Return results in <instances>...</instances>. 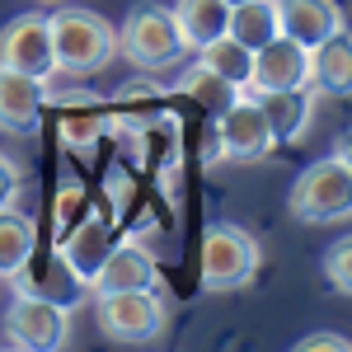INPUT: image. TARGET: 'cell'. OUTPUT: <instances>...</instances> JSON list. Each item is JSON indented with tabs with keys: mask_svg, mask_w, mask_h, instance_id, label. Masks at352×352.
I'll list each match as a JSON object with an SVG mask.
<instances>
[{
	"mask_svg": "<svg viewBox=\"0 0 352 352\" xmlns=\"http://www.w3.org/2000/svg\"><path fill=\"white\" fill-rule=\"evenodd\" d=\"M226 33H230L240 47L258 52L263 43H272V38L282 33L277 0H240V5H230V14H226Z\"/></svg>",
	"mask_w": 352,
	"mask_h": 352,
	"instance_id": "ac0fdd59",
	"label": "cell"
},
{
	"mask_svg": "<svg viewBox=\"0 0 352 352\" xmlns=\"http://www.w3.org/2000/svg\"><path fill=\"white\" fill-rule=\"evenodd\" d=\"M43 5H61V0H43Z\"/></svg>",
	"mask_w": 352,
	"mask_h": 352,
	"instance_id": "484cf974",
	"label": "cell"
},
{
	"mask_svg": "<svg viewBox=\"0 0 352 352\" xmlns=\"http://www.w3.org/2000/svg\"><path fill=\"white\" fill-rule=\"evenodd\" d=\"M89 287H94V296H104V292H132V287H155V254L136 240L113 244L104 268L94 272Z\"/></svg>",
	"mask_w": 352,
	"mask_h": 352,
	"instance_id": "4fadbf2b",
	"label": "cell"
},
{
	"mask_svg": "<svg viewBox=\"0 0 352 352\" xmlns=\"http://www.w3.org/2000/svg\"><path fill=\"white\" fill-rule=\"evenodd\" d=\"M277 19L287 38H296L300 47H315L343 28V10L333 0H277Z\"/></svg>",
	"mask_w": 352,
	"mask_h": 352,
	"instance_id": "5bb4252c",
	"label": "cell"
},
{
	"mask_svg": "<svg viewBox=\"0 0 352 352\" xmlns=\"http://www.w3.org/2000/svg\"><path fill=\"white\" fill-rule=\"evenodd\" d=\"M33 249H38L33 217L14 212V207H0V277H19L33 263Z\"/></svg>",
	"mask_w": 352,
	"mask_h": 352,
	"instance_id": "d6986e66",
	"label": "cell"
},
{
	"mask_svg": "<svg viewBox=\"0 0 352 352\" xmlns=\"http://www.w3.org/2000/svg\"><path fill=\"white\" fill-rule=\"evenodd\" d=\"M197 61H202V66H212L217 76H226L230 85H240V89H244V85H249V61H254V52L240 47L230 33H221V38L207 43V47H197Z\"/></svg>",
	"mask_w": 352,
	"mask_h": 352,
	"instance_id": "44dd1931",
	"label": "cell"
},
{
	"mask_svg": "<svg viewBox=\"0 0 352 352\" xmlns=\"http://www.w3.org/2000/svg\"><path fill=\"white\" fill-rule=\"evenodd\" d=\"M169 14H174V24H179L184 52H197V47H207L212 38L226 33V14H230V5H226V0H179Z\"/></svg>",
	"mask_w": 352,
	"mask_h": 352,
	"instance_id": "e0dca14e",
	"label": "cell"
},
{
	"mask_svg": "<svg viewBox=\"0 0 352 352\" xmlns=\"http://www.w3.org/2000/svg\"><path fill=\"white\" fill-rule=\"evenodd\" d=\"M56 109H61V141L80 155H89L99 146V136L109 132V113L99 94H61Z\"/></svg>",
	"mask_w": 352,
	"mask_h": 352,
	"instance_id": "9a60e30c",
	"label": "cell"
},
{
	"mask_svg": "<svg viewBox=\"0 0 352 352\" xmlns=\"http://www.w3.org/2000/svg\"><path fill=\"white\" fill-rule=\"evenodd\" d=\"M5 338L24 352H56L71 343V315L66 305L38 292H19L5 310Z\"/></svg>",
	"mask_w": 352,
	"mask_h": 352,
	"instance_id": "5b68a950",
	"label": "cell"
},
{
	"mask_svg": "<svg viewBox=\"0 0 352 352\" xmlns=\"http://www.w3.org/2000/svg\"><path fill=\"white\" fill-rule=\"evenodd\" d=\"M324 277L333 282L338 296H352V240H338L324 254Z\"/></svg>",
	"mask_w": 352,
	"mask_h": 352,
	"instance_id": "603a6c76",
	"label": "cell"
},
{
	"mask_svg": "<svg viewBox=\"0 0 352 352\" xmlns=\"http://www.w3.org/2000/svg\"><path fill=\"white\" fill-rule=\"evenodd\" d=\"M0 66L24 71V76H56V56H52V33L43 14H19L0 28Z\"/></svg>",
	"mask_w": 352,
	"mask_h": 352,
	"instance_id": "ba28073f",
	"label": "cell"
},
{
	"mask_svg": "<svg viewBox=\"0 0 352 352\" xmlns=\"http://www.w3.org/2000/svg\"><path fill=\"white\" fill-rule=\"evenodd\" d=\"M109 249H113V221L89 212V217H80L61 240H56V258H61V268L76 277V287H89L94 272L104 268Z\"/></svg>",
	"mask_w": 352,
	"mask_h": 352,
	"instance_id": "30bf717a",
	"label": "cell"
},
{
	"mask_svg": "<svg viewBox=\"0 0 352 352\" xmlns=\"http://www.w3.org/2000/svg\"><path fill=\"white\" fill-rule=\"evenodd\" d=\"M244 94H249V89H244ZM254 104L263 109L277 146H282V141H300L305 127H310V118H315V94H310V85H300V89H254Z\"/></svg>",
	"mask_w": 352,
	"mask_h": 352,
	"instance_id": "7c38bea8",
	"label": "cell"
},
{
	"mask_svg": "<svg viewBox=\"0 0 352 352\" xmlns=\"http://www.w3.org/2000/svg\"><path fill=\"white\" fill-rule=\"evenodd\" d=\"M292 217L305 226H329V221H343L352 212V160L348 151L315 160L305 174L296 179V188L287 197Z\"/></svg>",
	"mask_w": 352,
	"mask_h": 352,
	"instance_id": "7a4b0ae2",
	"label": "cell"
},
{
	"mask_svg": "<svg viewBox=\"0 0 352 352\" xmlns=\"http://www.w3.org/2000/svg\"><path fill=\"white\" fill-rule=\"evenodd\" d=\"M19 188H24V169L10 160V155H0V207H14Z\"/></svg>",
	"mask_w": 352,
	"mask_h": 352,
	"instance_id": "cb8c5ba5",
	"label": "cell"
},
{
	"mask_svg": "<svg viewBox=\"0 0 352 352\" xmlns=\"http://www.w3.org/2000/svg\"><path fill=\"white\" fill-rule=\"evenodd\" d=\"M310 85H320L324 94H348V89H352V43H348V28L329 33L324 43L310 47Z\"/></svg>",
	"mask_w": 352,
	"mask_h": 352,
	"instance_id": "2e32d148",
	"label": "cell"
},
{
	"mask_svg": "<svg viewBox=\"0 0 352 352\" xmlns=\"http://www.w3.org/2000/svg\"><path fill=\"white\" fill-rule=\"evenodd\" d=\"M99 329L113 343H155L164 333V305L155 287H132V292H104L99 296Z\"/></svg>",
	"mask_w": 352,
	"mask_h": 352,
	"instance_id": "52a82bcc",
	"label": "cell"
},
{
	"mask_svg": "<svg viewBox=\"0 0 352 352\" xmlns=\"http://www.w3.org/2000/svg\"><path fill=\"white\" fill-rule=\"evenodd\" d=\"M310 85V47H300L296 38L277 33L272 43H263L254 61H249V94L254 89H300Z\"/></svg>",
	"mask_w": 352,
	"mask_h": 352,
	"instance_id": "9c48e42d",
	"label": "cell"
},
{
	"mask_svg": "<svg viewBox=\"0 0 352 352\" xmlns=\"http://www.w3.org/2000/svg\"><path fill=\"white\" fill-rule=\"evenodd\" d=\"M226 5H240V0H226Z\"/></svg>",
	"mask_w": 352,
	"mask_h": 352,
	"instance_id": "4316f807",
	"label": "cell"
},
{
	"mask_svg": "<svg viewBox=\"0 0 352 352\" xmlns=\"http://www.w3.org/2000/svg\"><path fill=\"white\" fill-rule=\"evenodd\" d=\"M52 217H56V240L76 226L80 217H89V192L80 188V184H66V188L56 192V207H52Z\"/></svg>",
	"mask_w": 352,
	"mask_h": 352,
	"instance_id": "7402d4cb",
	"label": "cell"
},
{
	"mask_svg": "<svg viewBox=\"0 0 352 352\" xmlns=\"http://www.w3.org/2000/svg\"><path fill=\"white\" fill-rule=\"evenodd\" d=\"M179 94H184V99H192L197 109H212V113H221V109H230V104L240 99L244 89H240V85H230L226 76H217L212 66L192 61L188 71L179 76Z\"/></svg>",
	"mask_w": 352,
	"mask_h": 352,
	"instance_id": "ffe728a7",
	"label": "cell"
},
{
	"mask_svg": "<svg viewBox=\"0 0 352 352\" xmlns=\"http://www.w3.org/2000/svg\"><path fill=\"white\" fill-rule=\"evenodd\" d=\"M258 240L240 226H212L202 235V287L207 292H240L258 272Z\"/></svg>",
	"mask_w": 352,
	"mask_h": 352,
	"instance_id": "277c9868",
	"label": "cell"
},
{
	"mask_svg": "<svg viewBox=\"0 0 352 352\" xmlns=\"http://www.w3.org/2000/svg\"><path fill=\"white\" fill-rule=\"evenodd\" d=\"M296 352H348V338L343 333H310L296 343Z\"/></svg>",
	"mask_w": 352,
	"mask_h": 352,
	"instance_id": "d4e9b609",
	"label": "cell"
},
{
	"mask_svg": "<svg viewBox=\"0 0 352 352\" xmlns=\"http://www.w3.org/2000/svg\"><path fill=\"white\" fill-rule=\"evenodd\" d=\"M52 104V89L43 76H24L0 66V127L5 132H33L43 122V109Z\"/></svg>",
	"mask_w": 352,
	"mask_h": 352,
	"instance_id": "8fae6325",
	"label": "cell"
},
{
	"mask_svg": "<svg viewBox=\"0 0 352 352\" xmlns=\"http://www.w3.org/2000/svg\"><path fill=\"white\" fill-rule=\"evenodd\" d=\"M272 127L268 118H263V109L254 104V94H240L230 109L217 113V127H212V141H207V160H263V155H272Z\"/></svg>",
	"mask_w": 352,
	"mask_h": 352,
	"instance_id": "8992f818",
	"label": "cell"
},
{
	"mask_svg": "<svg viewBox=\"0 0 352 352\" xmlns=\"http://www.w3.org/2000/svg\"><path fill=\"white\" fill-rule=\"evenodd\" d=\"M118 52L132 61L136 71H160V66H174L184 56V38H179V24L164 5H136L127 14V24L118 28Z\"/></svg>",
	"mask_w": 352,
	"mask_h": 352,
	"instance_id": "3957f363",
	"label": "cell"
},
{
	"mask_svg": "<svg viewBox=\"0 0 352 352\" xmlns=\"http://www.w3.org/2000/svg\"><path fill=\"white\" fill-rule=\"evenodd\" d=\"M47 33H52L56 71H66V76H94L118 56V28L104 14L80 10V5L61 0L47 14Z\"/></svg>",
	"mask_w": 352,
	"mask_h": 352,
	"instance_id": "6da1fadb",
	"label": "cell"
}]
</instances>
